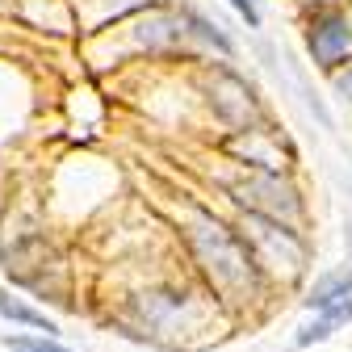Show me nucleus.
<instances>
[{
	"mask_svg": "<svg viewBox=\"0 0 352 352\" xmlns=\"http://www.w3.org/2000/svg\"><path fill=\"white\" fill-rule=\"evenodd\" d=\"M9 352H67L55 340H34V336H9Z\"/></svg>",
	"mask_w": 352,
	"mask_h": 352,
	"instance_id": "obj_8",
	"label": "nucleus"
},
{
	"mask_svg": "<svg viewBox=\"0 0 352 352\" xmlns=\"http://www.w3.org/2000/svg\"><path fill=\"white\" fill-rule=\"evenodd\" d=\"M235 193H239V201H252V214L277 218V223H294L298 210H302L298 193L281 181L277 172H260V176H252V181H248V185H239Z\"/></svg>",
	"mask_w": 352,
	"mask_h": 352,
	"instance_id": "obj_3",
	"label": "nucleus"
},
{
	"mask_svg": "<svg viewBox=\"0 0 352 352\" xmlns=\"http://www.w3.org/2000/svg\"><path fill=\"white\" fill-rule=\"evenodd\" d=\"M348 294H352V269L323 277V281L311 289L306 306H311V311H327V306H336V302H348Z\"/></svg>",
	"mask_w": 352,
	"mask_h": 352,
	"instance_id": "obj_6",
	"label": "nucleus"
},
{
	"mask_svg": "<svg viewBox=\"0 0 352 352\" xmlns=\"http://www.w3.org/2000/svg\"><path fill=\"white\" fill-rule=\"evenodd\" d=\"M306 42H311V55H315L323 67H336V63L348 55V47H352V30H348V21H344L340 13H323V17L311 21Z\"/></svg>",
	"mask_w": 352,
	"mask_h": 352,
	"instance_id": "obj_4",
	"label": "nucleus"
},
{
	"mask_svg": "<svg viewBox=\"0 0 352 352\" xmlns=\"http://www.w3.org/2000/svg\"><path fill=\"white\" fill-rule=\"evenodd\" d=\"M0 315H5V319H17V323H30V327H47V331H55V323H51L47 315L30 311L25 302H9V298H0Z\"/></svg>",
	"mask_w": 352,
	"mask_h": 352,
	"instance_id": "obj_7",
	"label": "nucleus"
},
{
	"mask_svg": "<svg viewBox=\"0 0 352 352\" xmlns=\"http://www.w3.org/2000/svg\"><path fill=\"white\" fill-rule=\"evenodd\" d=\"M0 298H5V294H0Z\"/></svg>",
	"mask_w": 352,
	"mask_h": 352,
	"instance_id": "obj_11",
	"label": "nucleus"
},
{
	"mask_svg": "<svg viewBox=\"0 0 352 352\" xmlns=\"http://www.w3.org/2000/svg\"><path fill=\"white\" fill-rule=\"evenodd\" d=\"M336 84H340V93H344V97H352V72H344Z\"/></svg>",
	"mask_w": 352,
	"mask_h": 352,
	"instance_id": "obj_10",
	"label": "nucleus"
},
{
	"mask_svg": "<svg viewBox=\"0 0 352 352\" xmlns=\"http://www.w3.org/2000/svg\"><path fill=\"white\" fill-rule=\"evenodd\" d=\"M189 239H193V252L201 260V269L210 273V281L227 298H248L252 302L260 294V269H256L252 252L243 248V239L231 227H223L210 214H193Z\"/></svg>",
	"mask_w": 352,
	"mask_h": 352,
	"instance_id": "obj_1",
	"label": "nucleus"
},
{
	"mask_svg": "<svg viewBox=\"0 0 352 352\" xmlns=\"http://www.w3.org/2000/svg\"><path fill=\"white\" fill-rule=\"evenodd\" d=\"M235 5V13L239 17H248V25H260V13H256V0H231Z\"/></svg>",
	"mask_w": 352,
	"mask_h": 352,
	"instance_id": "obj_9",
	"label": "nucleus"
},
{
	"mask_svg": "<svg viewBox=\"0 0 352 352\" xmlns=\"http://www.w3.org/2000/svg\"><path fill=\"white\" fill-rule=\"evenodd\" d=\"M352 319V302H336V306H327V311H319V319L311 323V327H302L298 331V344L302 348H311V344H319V340H327L340 323H348Z\"/></svg>",
	"mask_w": 352,
	"mask_h": 352,
	"instance_id": "obj_5",
	"label": "nucleus"
},
{
	"mask_svg": "<svg viewBox=\"0 0 352 352\" xmlns=\"http://www.w3.org/2000/svg\"><path fill=\"white\" fill-rule=\"evenodd\" d=\"M243 248L252 252L256 269H281L285 273H302L306 264V239L289 227V223H277V218H264V214H248L243 218Z\"/></svg>",
	"mask_w": 352,
	"mask_h": 352,
	"instance_id": "obj_2",
	"label": "nucleus"
}]
</instances>
